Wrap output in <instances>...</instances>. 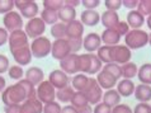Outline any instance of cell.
Returning a JSON list of instances; mask_svg holds the SVG:
<instances>
[{
	"label": "cell",
	"instance_id": "obj_1",
	"mask_svg": "<svg viewBox=\"0 0 151 113\" xmlns=\"http://www.w3.org/2000/svg\"><path fill=\"white\" fill-rule=\"evenodd\" d=\"M27 100V94L24 88L17 83V84L6 86L1 93V102L5 106H13V104H22Z\"/></svg>",
	"mask_w": 151,
	"mask_h": 113
},
{
	"label": "cell",
	"instance_id": "obj_2",
	"mask_svg": "<svg viewBox=\"0 0 151 113\" xmlns=\"http://www.w3.org/2000/svg\"><path fill=\"white\" fill-rule=\"evenodd\" d=\"M124 43L131 51L142 48L149 45V33L144 29H129V32L124 36Z\"/></svg>",
	"mask_w": 151,
	"mask_h": 113
},
{
	"label": "cell",
	"instance_id": "obj_3",
	"mask_svg": "<svg viewBox=\"0 0 151 113\" xmlns=\"http://www.w3.org/2000/svg\"><path fill=\"white\" fill-rule=\"evenodd\" d=\"M52 43L48 37H38V38L33 40L31 43V52L32 56L36 58H45L51 53Z\"/></svg>",
	"mask_w": 151,
	"mask_h": 113
},
{
	"label": "cell",
	"instance_id": "obj_4",
	"mask_svg": "<svg viewBox=\"0 0 151 113\" xmlns=\"http://www.w3.org/2000/svg\"><path fill=\"white\" fill-rule=\"evenodd\" d=\"M83 94L85 95L88 103L90 106H96L98 103L102 102L103 98V89L99 86L98 81L95 78H89V83H88L86 88L83 90Z\"/></svg>",
	"mask_w": 151,
	"mask_h": 113
},
{
	"label": "cell",
	"instance_id": "obj_5",
	"mask_svg": "<svg viewBox=\"0 0 151 113\" xmlns=\"http://www.w3.org/2000/svg\"><path fill=\"white\" fill-rule=\"evenodd\" d=\"M14 5L19 10L22 18H27L28 20L36 18L40 12L38 4L33 0H14Z\"/></svg>",
	"mask_w": 151,
	"mask_h": 113
},
{
	"label": "cell",
	"instance_id": "obj_6",
	"mask_svg": "<svg viewBox=\"0 0 151 113\" xmlns=\"http://www.w3.org/2000/svg\"><path fill=\"white\" fill-rule=\"evenodd\" d=\"M36 93H37V99L42 104L55 102L56 99V89L48 80H43L40 85H37Z\"/></svg>",
	"mask_w": 151,
	"mask_h": 113
},
{
	"label": "cell",
	"instance_id": "obj_7",
	"mask_svg": "<svg viewBox=\"0 0 151 113\" xmlns=\"http://www.w3.org/2000/svg\"><path fill=\"white\" fill-rule=\"evenodd\" d=\"M132 52L126 45H117L111 47V61L118 65H124L131 61Z\"/></svg>",
	"mask_w": 151,
	"mask_h": 113
},
{
	"label": "cell",
	"instance_id": "obj_8",
	"mask_svg": "<svg viewBox=\"0 0 151 113\" xmlns=\"http://www.w3.org/2000/svg\"><path fill=\"white\" fill-rule=\"evenodd\" d=\"M46 31V24L43 23L40 17H36L33 19H29L27 24L24 26V32L28 38H32V40H36L38 37H42L43 33Z\"/></svg>",
	"mask_w": 151,
	"mask_h": 113
},
{
	"label": "cell",
	"instance_id": "obj_9",
	"mask_svg": "<svg viewBox=\"0 0 151 113\" xmlns=\"http://www.w3.org/2000/svg\"><path fill=\"white\" fill-rule=\"evenodd\" d=\"M71 53L69 42L66 38L62 40H55L52 42V48H51V56L55 58V60H64L66 56H69Z\"/></svg>",
	"mask_w": 151,
	"mask_h": 113
},
{
	"label": "cell",
	"instance_id": "obj_10",
	"mask_svg": "<svg viewBox=\"0 0 151 113\" xmlns=\"http://www.w3.org/2000/svg\"><path fill=\"white\" fill-rule=\"evenodd\" d=\"M3 24H4V28H5L8 32H14V31H18V29H22L23 18L18 12L13 10V12H10V13L4 15Z\"/></svg>",
	"mask_w": 151,
	"mask_h": 113
},
{
	"label": "cell",
	"instance_id": "obj_11",
	"mask_svg": "<svg viewBox=\"0 0 151 113\" xmlns=\"http://www.w3.org/2000/svg\"><path fill=\"white\" fill-rule=\"evenodd\" d=\"M60 70H62L68 75L79 74V55L78 53H70L64 60L60 61Z\"/></svg>",
	"mask_w": 151,
	"mask_h": 113
},
{
	"label": "cell",
	"instance_id": "obj_12",
	"mask_svg": "<svg viewBox=\"0 0 151 113\" xmlns=\"http://www.w3.org/2000/svg\"><path fill=\"white\" fill-rule=\"evenodd\" d=\"M28 37L26 35V32L23 29H18V31L10 32L9 35V40H8V43H9V51H14L17 48H20L23 46L29 45L28 42Z\"/></svg>",
	"mask_w": 151,
	"mask_h": 113
},
{
	"label": "cell",
	"instance_id": "obj_13",
	"mask_svg": "<svg viewBox=\"0 0 151 113\" xmlns=\"http://www.w3.org/2000/svg\"><path fill=\"white\" fill-rule=\"evenodd\" d=\"M12 56L14 57V61L17 62V65L19 66H27L31 64L32 61V52H31V45L23 46L20 48H17L14 51H12Z\"/></svg>",
	"mask_w": 151,
	"mask_h": 113
},
{
	"label": "cell",
	"instance_id": "obj_14",
	"mask_svg": "<svg viewBox=\"0 0 151 113\" xmlns=\"http://www.w3.org/2000/svg\"><path fill=\"white\" fill-rule=\"evenodd\" d=\"M48 81L53 85L55 89L58 90V89H62V88L70 85L71 79L69 78L68 74H65L62 70L57 69V70H53V71L50 73V75H48Z\"/></svg>",
	"mask_w": 151,
	"mask_h": 113
},
{
	"label": "cell",
	"instance_id": "obj_15",
	"mask_svg": "<svg viewBox=\"0 0 151 113\" xmlns=\"http://www.w3.org/2000/svg\"><path fill=\"white\" fill-rule=\"evenodd\" d=\"M102 46V40L100 36L95 32H90L83 38V48H85L88 53H93L98 51V48Z\"/></svg>",
	"mask_w": 151,
	"mask_h": 113
},
{
	"label": "cell",
	"instance_id": "obj_16",
	"mask_svg": "<svg viewBox=\"0 0 151 113\" xmlns=\"http://www.w3.org/2000/svg\"><path fill=\"white\" fill-rule=\"evenodd\" d=\"M84 27L83 23L79 19H75L73 22L66 24V40H76L83 38L84 35Z\"/></svg>",
	"mask_w": 151,
	"mask_h": 113
},
{
	"label": "cell",
	"instance_id": "obj_17",
	"mask_svg": "<svg viewBox=\"0 0 151 113\" xmlns=\"http://www.w3.org/2000/svg\"><path fill=\"white\" fill-rule=\"evenodd\" d=\"M95 80L98 81V84L102 89H106V90L113 89V88L117 85V83H118V80H117L116 78H113L111 74L106 73L104 70H100L99 73L96 74Z\"/></svg>",
	"mask_w": 151,
	"mask_h": 113
},
{
	"label": "cell",
	"instance_id": "obj_18",
	"mask_svg": "<svg viewBox=\"0 0 151 113\" xmlns=\"http://www.w3.org/2000/svg\"><path fill=\"white\" fill-rule=\"evenodd\" d=\"M26 80H28L29 83H31L32 85H40L42 81L45 80V73L43 70H42L41 68H38V66H33V68H29L27 71H26Z\"/></svg>",
	"mask_w": 151,
	"mask_h": 113
},
{
	"label": "cell",
	"instance_id": "obj_19",
	"mask_svg": "<svg viewBox=\"0 0 151 113\" xmlns=\"http://www.w3.org/2000/svg\"><path fill=\"white\" fill-rule=\"evenodd\" d=\"M100 22L103 27H106V29H116L119 23V15L117 14V12L106 10L100 17Z\"/></svg>",
	"mask_w": 151,
	"mask_h": 113
},
{
	"label": "cell",
	"instance_id": "obj_20",
	"mask_svg": "<svg viewBox=\"0 0 151 113\" xmlns=\"http://www.w3.org/2000/svg\"><path fill=\"white\" fill-rule=\"evenodd\" d=\"M80 22L83 23V26L88 27H95L96 24L100 22V14L96 10H84L80 14Z\"/></svg>",
	"mask_w": 151,
	"mask_h": 113
},
{
	"label": "cell",
	"instance_id": "obj_21",
	"mask_svg": "<svg viewBox=\"0 0 151 113\" xmlns=\"http://www.w3.org/2000/svg\"><path fill=\"white\" fill-rule=\"evenodd\" d=\"M135 83L132 80H128V79H122L117 83V91L118 94L121 95V98H127V97H131V95L135 93Z\"/></svg>",
	"mask_w": 151,
	"mask_h": 113
},
{
	"label": "cell",
	"instance_id": "obj_22",
	"mask_svg": "<svg viewBox=\"0 0 151 113\" xmlns=\"http://www.w3.org/2000/svg\"><path fill=\"white\" fill-rule=\"evenodd\" d=\"M20 113H43V104L38 99L24 100L20 104Z\"/></svg>",
	"mask_w": 151,
	"mask_h": 113
},
{
	"label": "cell",
	"instance_id": "obj_23",
	"mask_svg": "<svg viewBox=\"0 0 151 113\" xmlns=\"http://www.w3.org/2000/svg\"><path fill=\"white\" fill-rule=\"evenodd\" d=\"M135 98L140 103H149L151 100V85L138 84L135 88Z\"/></svg>",
	"mask_w": 151,
	"mask_h": 113
},
{
	"label": "cell",
	"instance_id": "obj_24",
	"mask_svg": "<svg viewBox=\"0 0 151 113\" xmlns=\"http://www.w3.org/2000/svg\"><path fill=\"white\" fill-rule=\"evenodd\" d=\"M126 23L132 29H141V27L145 23V17L138 13L137 10H129L127 14V22Z\"/></svg>",
	"mask_w": 151,
	"mask_h": 113
},
{
	"label": "cell",
	"instance_id": "obj_25",
	"mask_svg": "<svg viewBox=\"0 0 151 113\" xmlns=\"http://www.w3.org/2000/svg\"><path fill=\"white\" fill-rule=\"evenodd\" d=\"M100 40L104 46H117L121 41V36L117 33L116 29H104Z\"/></svg>",
	"mask_w": 151,
	"mask_h": 113
},
{
	"label": "cell",
	"instance_id": "obj_26",
	"mask_svg": "<svg viewBox=\"0 0 151 113\" xmlns=\"http://www.w3.org/2000/svg\"><path fill=\"white\" fill-rule=\"evenodd\" d=\"M57 15H58V20H61V23L68 24L76 19V10H75V8L68 6L64 4V6L57 12Z\"/></svg>",
	"mask_w": 151,
	"mask_h": 113
},
{
	"label": "cell",
	"instance_id": "obj_27",
	"mask_svg": "<svg viewBox=\"0 0 151 113\" xmlns=\"http://www.w3.org/2000/svg\"><path fill=\"white\" fill-rule=\"evenodd\" d=\"M102 102L104 104H107V106H109L111 108H113L121 103V95L118 94V91L116 89L106 90V93H103Z\"/></svg>",
	"mask_w": 151,
	"mask_h": 113
},
{
	"label": "cell",
	"instance_id": "obj_28",
	"mask_svg": "<svg viewBox=\"0 0 151 113\" xmlns=\"http://www.w3.org/2000/svg\"><path fill=\"white\" fill-rule=\"evenodd\" d=\"M70 83H71V86H73V89L75 91H81L83 93V90L85 89L88 83H89V78H88L85 74L79 73L76 75H74V78L71 79Z\"/></svg>",
	"mask_w": 151,
	"mask_h": 113
},
{
	"label": "cell",
	"instance_id": "obj_29",
	"mask_svg": "<svg viewBox=\"0 0 151 113\" xmlns=\"http://www.w3.org/2000/svg\"><path fill=\"white\" fill-rule=\"evenodd\" d=\"M137 78L141 84L151 85V64H144L138 68Z\"/></svg>",
	"mask_w": 151,
	"mask_h": 113
},
{
	"label": "cell",
	"instance_id": "obj_30",
	"mask_svg": "<svg viewBox=\"0 0 151 113\" xmlns=\"http://www.w3.org/2000/svg\"><path fill=\"white\" fill-rule=\"evenodd\" d=\"M137 71H138V66L132 61H129V62H127V64L121 66V73H122L123 79L132 80L133 78L137 76Z\"/></svg>",
	"mask_w": 151,
	"mask_h": 113
},
{
	"label": "cell",
	"instance_id": "obj_31",
	"mask_svg": "<svg viewBox=\"0 0 151 113\" xmlns=\"http://www.w3.org/2000/svg\"><path fill=\"white\" fill-rule=\"evenodd\" d=\"M75 93V90L73 89L71 85H68L62 89H58L56 90V99L58 100V103H69L73 95Z\"/></svg>",
	"mask_w": 151,
	"mask_h": 113
},
{
	"label": "cell",
	"instance_id": "obj_32",
	"mask_svg": "<svg viewBox=\"0 0 151 113\" xmlns=\"http://www.w3.org/2000/svg\"><path fill=\"white\" fill-rule=\"evenodd\" d=\"M90 62H91V53H81L79 55V73L81 74H89L90 70Z\"/></svg>",
	"mask_w": 151,
	"mask_h": 113
},
{
	"label": "cell",
	"instance_id": "obj_33",
	"mask_svg": "<svg viewBox=\"0 0 151 113\" xmlns=\"http://www.w3.org/2000/svg\"><path fill=\"white\" fill-rule=\"evenodd\" d=\"M40 18L43 20V23L47 26H53V24H56L58 22V15H57V12H53V10H50V9H45L41 12V17Z\"/></svg>",
	"mask_w": 151,
	"mask_h": 113
},
{
	"label": "cell",
	"instance_id": "obj_34",
	"mask_svg": "<svg viewBox=\"0 0 151 113\" xmlns=\"http://www.w3.org/2000/svg\"><path fill=\"white\" fill-rule=\"evenodd\" d=\"M51 36L55 40H62L66 38V24L57 22L56 24L51 26Z\"/></svg>",
	"mask_w": 151,
	"mask_h": 113
},
{
	"label": "cell",
	"instance_id": "obj_35",
	"mask_svg": "<svg viewBox=\"0 0 151 113\" xmlns=\"http://www.w3.org/2000/svg\"><path fill=\"white\" fill-rule=\"evenodd\" d=\"M111 47L112 46H104L103 45V46H100L98 48V51H96V56H98V58L104 65L112 62L111 61Z\"/></svg>",
	"mask_w": 151,
	"mask_h": 113
},
{
	"label": "cell",
	"instance_id": "obj_36",
	"mask_svg": "<svg viewBox=\"0 0 151 113\" xmlns=\"http://www.w3.org/2000/svg\"><path fill=\"white\" fill-rule=\"evenodd\" d=\"M102 70H104L106 73L111 74L113 78H116L118 80L119 78H122V73H121V65L114 64V62H109V64H106L102 68Z\"/></svg>",
	"mask_w": 151,
	"mask_h": 113
},
{
	"label": "cell",
	"instance_id": "obj_37",
	"mask_svg": "<svg viewBox=\"0 0 151 113\" xmlns=\"http://www.w3.org/2000/svg\"><path fill=\"white\" fill-rule=\"evenodd\" d=\"M18 83L24 88V90H26L27 100L37 99V93H36V86L35 85H32L28 80H26V79H22V80H19Z\"/></svg>",
	"mask_w": 151,
	"mask_h": 113
},
{
	"label": "cell",
	"instance_id": "obj_38",
	"mask_svg": "<svg viewBox=\"0 0 151 113\" xmlns=\"http://www.w3.org/2000/svg\"><path fill=\"white\" fill-rule=\"evenodd\" d=\"M71 106L75 107V108H80V107H84V106H88V100L85 98V95H84L81 91H75L73 98H71Z\"/></svg>",
	"mask_w": 151,
	"mask_h": 113
},
{
	"label": "cell",
	"instance_id": "obj_39",
	"mask_svg": "<svg viewBox=\"0 0 151 113\" xmlns=\"http://www.w3.org/2000/svg\"><path fill=\"white\" fill-rule=\"evenodd\" d=\"M8 74H9V78L10 79H14V80H22L23 79V75H24V71L23 68L19 65H13L10 66L9 70H8Z\"/></svg>",
	"mask_w": 151,
	"mask_h": 113
},
{
	"label": "cell",
	"instance_id": "obj_40",
	"mask_svg": "<svg viewBox=\"0 0 151 113\" xmlns=\"http://www.w3.org/2000/svg\"><path fill=\"white\" fill-rule=\"evenodd\" d=\"M136 10L144 17L151 15V0H141V1H138Z\"/></svg>",
	"mask_w": 151,
	"mask_h": 113
},
{
	"label": "cell",
	"instance_id": "obj_41",
	"mask_svg": "<svg viewBox=\"0 0 151 113\" xmlns=\"http://www.w3.org/2000/svg\"><path fill=\"white\" fill-rule=\"evenodd\" d=\"M102 61L98 58V56L91 53V62H90V70H89V74L88 75H96L102 70Z\"/></svg>",
	"mask_w": 151,
	"mask_h": 113
},
{
	"label": "cell",
	"instance_id": "obj_42",
	"mask_svg": "<svg viewBox=\"0 0 151 113\" xmlns=\"http://www.w3.org/2000/svg\"><path fill=\"white\" fill-rule=\"evenodd\" d=\"M43 6H45V9L58 12L62 6H64V1H62V0H45Z\"/></svg>",
	"mask_w": 151,
	"mask_h": 113
},
{
	"label": "cell",
	"instance_id": "obj_43",
	"mask_svg": "<svg viewBox=\"0 0 151 113\" xmlns=\"http://www.w3.org/2000/svg\"><path fill=\"white\" fill-rule=\"evenodd\" d=\"M15 8L14 0H0V14H8Z\"/></svg>",
	"mask_w": 151,
	"mask_h": 113
},
{
	"label": "cell",
	"instance_id": "obj_44",
	"mask_svg": "<svg viewBox=\"0 0 151 113\" xmlns=\"http://www.w3.org/2000/svg\"><path fill=\"white\" fill-rule=\"evenodd\" d=\"M43 113H61V106L58 102H51L43 104Z\"/></svg>",
	"mask_w": 151,
	"mask_h": 113
},
{
	"label": "cell",
	"instance_id": "obj_45",
	"mask_svg": "<svg viewBox=\"0 0 151 113\" xmlns=\"http://www.w3.org/2000/svg\"><path fill=\"white\" fill-rule=\"evenodd\" d=\"M71 53H78L83 48V38H76V40H68Z\"/></svg>",
	"mask_w": 151,
	"mask_h": 113
},
{
	"label": "cell",
	"instance_id": "obj_46",
	"mask_svg": "<svg viewBox=\"0 0 151 113\" xmlns=\"http://www.w3.org/2000/svg\"><path fill=\"white\" fill-rule=\"evenodd\" d=\"M104 5L107 6V10H112V12H117L122 6V0H106Z\"/></svg>",
	"mask_w": 151,
	"mask_h": 113
},
{
	"label": "cell",
	"instance_id": "obj_47",
	"mask_svg": "<svg viewBox=\"0 0 151 113\" xmlns=\"http://www.w3.org/2000/svg\"><path fill=\"white\" fill-rule=\"evenodd\" d=\"M81 5L86 10H95L100 5L99 0H81Z\"/></svg>",
	"mask_w": 151,
	"mask_h": 113
},
{
	"label": "cell",
	"instance_id": "obj_48",
	"mask_svg": "<svg viewBox=\"0 0 151 113\" xmlns=\"http://www.w3.org/2000/svg\"><path fill=\"white\" fill-rule=\"evenodd\" d=\"M93 113H112V108L107 104H104L103 102H100L96 106H94Z\"/></svg>",
	"mask_w": 151,
	"mask_h": 113
},
{
	"label": "cell",
	"instance_id": "obj_49",
	"mask_svg": "<svg viewBox=\"0 0 151 113\" xmlns=\"http://www.w3.org/2000/svg\"><path fill=\"white\" fill-rule=\"evenodd\" d=\"M133 113H151V106L149 103H138L133 108Z\"/></svg>",
	"mask_w": 151,
	"mask_h": 113
},
{
	"label": "cell",
	"instance_id": "obj_50",
	"mask_svg": "<svg viewBox=\"0 0 151 113\" xmlns=\"http://www.w3.org/2000/svg\"><path fill=\"white\" fill-rule=\"evenodd\" d=\"M112 113H133L132 108L127 104H118V106L112 108Z\"/></svg>",
	"mask_w": 151,
	"mask_h": 113
},
{
	"label": "cell",
	"instance_id": "obj_51",
	"mask_svg": "<svg viewBox=\"0 0 151 113\" xmlns=\"http://www.w3.org/2000/svg\"><path fill=\"white\" fill-rule=\"evenodd\" d=\"M9 58H8L5 55H0V75L4 73H8L9 70Z\"/></svg>",
	"mask_w": 151,
	"mask_h": 113
},
{
	"label": "cell",
	"instance_id": "obj_52",
	"mask_svg": "<svg viewBox=\"0 0 151 113\" xmlns=\"http://www.w3.org/2000/svg\"><path fill=\"white\" fill-rule=\"evenodd\" d=\"M116 31H117V33H118L121 37H124L129 32V27H128V24L126 23V22H123V20L121 22V20H119L118 26L116 27Z\"/></svg>",
	"mask_w": 151,
	"mask_h": 113
},
{
	"label": "cell",
	"instance_id": "obj_53",
	"mask_svg": "<svg viewBox=\"0 0 151 113\" xmlns=\"http://www.w3.org/2000/svg\"><path fill=\"white\" fill-rule=\"evenodd\" d=\"M8 40H9V32L4 27H0V47L6 43Z\"/></svg>",
	"mask_w": 151,
	"mask_h": 113
},
{
	"label": "cell",
	"instance_id": "obj_54",
	"mask_svg": "<svg viewBox=\"0 0 151 113\" xmlns=\"http://www.w3.org/2000/svg\"><path fill=\"white\" fill-rule=\"evenodd\" d=\"M122 5L129 10H136L138 5V0H122Z\"/></svg>",
	"mask_w": 151,
	"mask_h": 113
},
{
	"label": "cell",
	"instance_id": "obj_55",
	"mask_svg": "<svg viewBox=\"0 0 151 113\" xmlns=\"http://www.w3.org/2000/svg\"><path fill=\"white\" fill-rule=\"evenodd\" d=\"M4 113H20V104H13V106H5Z\"/></svg>",
	"mask_w": 151,
	"mask_h": 113
},
{
	"label": "cell",
	"instance_id": "obj_56",
	"mask_svg": "<svg viewBox=\"0 0 151 113\" xmlns=\"http://www.w3.org/2000/svg\"><path fill=\"white\" fill-rule=\"evenodd\" d=\"M76 112H78V113H93V108H91L90 104H88V106L76 108Z\"/></svg>",
	"mask_w": 151,
	"mask_h": 113
},
{
	"label": "cell",
	"instance_id": "obj_57",
	"mask_svg": "<svg viewBox=\"0 0 151 113\" xmlns=\"http://www.w3.org/2000/svg\"><path fill=\"white\" fill-rule=\"evenodd\" d=\"M65 5H68V6H71V8H75V6H79L81 4L80 0H65L64 1Z\"/></svg>",
	"mask_w": 151,
	"mask_h": 113
},
{
	"label": "cell",
	"instance_id": "obj_58",
	"mask_svg": "<svg viewBox=\"0 0 151 113\" xmlns=\"http://www.w3.org/2000/svg\"><path fill=\"white\" fill-rule=\"evenodd\" d=\"M61 113H78V112H76V108L73 106H65L61 108Z\"/></svg>",
	"mask_w": 151,
	"mask_h": 113
},
{
	"label": "cell",
	"instance_id": "obj_59",
	"mask_svg": "<svg viewBox=\"0 0 151 113\" xmlns=\"http://www.w3.org/2000/svg\"><path fill=\"white\" fill-rule=\"evenodd\" d=\"M5 88H6V80H5V78H3L0 75V93H3Z\"/></svg>",
	"mask_w": 151,
	"mask_h": 113
},
{
	"label": "cell",
	"instance_id": "obj_60",
	"mask_svg": "<svg viewBox=\"0 0 151 113\" xmlns=\"http://www.w3.org/2000/svg\"><path fill=\"white\" fill-rule=\"evenodd\" d=\"M146 23H147V27L151 29V15L147 17V19H146Z\"/></svg>",
	"mask_w": 151,
	"mask_h": 113
},
{
	"label": "cell",
	"instance_id": "obj_61",
	"mask_svg": "<svg viewBox=\"0 0 151 113\" xmlns=\"http://www.w3.org/2000/svg\"><path fill=\"white\" fill-rule=\"evenodd\" d=\"M149 45L151 46V33H150V35H149Z\"/></svg>",
	"mask_w": 151,
	"mask_h": 113
}]
</instances>
